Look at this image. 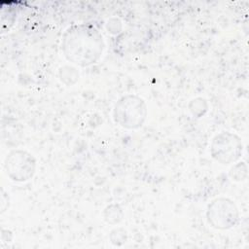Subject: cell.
Here are the masks:
<instances>
[{"instance_id": "ba28073f", "label": "cell", "mask_w": 249, "mask_h": 249, "mask_svg": "<svg viewBox=\"0 0 249 249\" xmlns=\"http://www.w3.org/2000/svg\"><path fill=\"white\" fill-rule=\"evenodd\" d=\"M105 211L108 212L107 215L105 214V220L108 223H111V224L119 223L123 219V211L118 205H115V208H112V205L108 206L105 209Z\"/></svg>"}, {"instance_id": "7a4b0ae2", "label": "cell", "mask_w": 249, "mask_h": 249, "mask_svg": "<svg viewBox=\"0 0 249 249\" xmlns=\"http://www.w3.org/2000/svg\"><path fill=\"white\" fill-rule=\"evenodd\" d=\"M148 115L146 102L138 95L121 97L113 110L114 121L124 128L137 129L143 125Z\"/></svg>"}, {"instance_id": "277c9868", "label": "cell", "mask_w": 249, "mask_h": 249, "mask_svg": "<svg viewBox=\"0 0 249 249\" xmlns=\"http://www.w3.org/2000/svg\"><path fill=\"white\" fill-rule=\"evenodd\" d=\"M239 212L235 203L227 197L213 199L207 206L206 219L208 224L217 230L232 228L238 221Z\"/></svg>"}, {"instance_id": "52a82bcc", "label": "cell", "mask_w": 249, "mask_h": 249, "mask_svg": "<svg viewBox=\"0 0 249 249\" xmlns=\"http://www.w3.org/2000/svg\"><path fill=\"white\" fill-rule=\"evenodd\" d=\"M229 175L233 181H243L247 177V165L243 161L237 162L230 169Z\"/></svg>"}, {"instance_id": "3957f363", "label": "cell", "mask_w": 249, "mask_h": 249, "mask_svg": "<svg viewBox=\"0 0 249 249\" xmlns=\"http://www.w3.org/2000/svg\"><path fill=\"white\" fill-rule=\"evenodd\" d=\"M243 153L240 137L231 131H222L216 134L210 144L212 158L223 165L236 162Z\"/></svg>"}, {"instance_id": "6da1fadb", "label": "cell", "mask_w": 249, "mask_h": 249, "mask_svg": "<svg viewBox=\"0 0 249 249\" xmlns=\"http://www.w3.org/2000/svg\"><path fill=\"white\" fill-rule=\"evenodd\" d=\"M105 42L102 34L91 23H76L65 29L61 38V51L69 62L88 67L102 56Z\"/></svg>"}, {"instance_id": "8992f818", "label": "cell", "mask_w": 249, "mask_h": 249, "mask_svg": "<svg viewBox=\"0 0 249 249\" xmlns=\"http://www.w3.org/2000/svg\"><path fill=\"white\" fill-rule=\"evenodd\" d=\"M59 78L67 86H71L79 79V72L75 67L64 65L59 69Z\"/></svg>"}, {"instance_id": "5b68a950", "label": "cell", "mask_w": 249, "mask_h": 249, "mask_svg": "<svg viewBox=\"0 0 249 249\" xmlns=\"http://www.w3.org/2000/svg\"><path fill=\"white\" fill-rule=\"evenodd\" d=\"M4 168L12 181L25 182L30 180L35 173L36 160L27 151L13 150L5 159Z\"/></svg>"}]
</instances>
